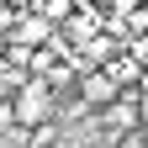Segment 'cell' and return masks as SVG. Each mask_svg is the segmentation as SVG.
Masks as SVG:
<instances>
[{
    "label": "cell",
    "instance_id": "obj_9",
    "mask_svg": "<svg viewBox=\"0 0 148 148\" xmlns=\"http://www.w3.org/2000/svg\"><path fill=\"white\" fill-rule=\"evenodd\" d=\"M0 64H5V37H0Z\"/></svg>",
    "mask_w": 148,
    "mask_h": 148
},
{
    "label": "cell",
    "instance_id": "obj_5",
    "mask_svg": "<svg viewBox=\"0 0 148 148\" xmlns=\"http://www.w3.org/2000/svg\"><path fill=\"white\" fill-rule=\"evenodd\" d=\"M95 32H101V11H90V5H79V11L69 16V37H74V42H90Z\"/></svg>",
    "mask_w": 148,
    "mask_h": 148
},
{
    "label": "cell",
    "instance_id": "obj_8",
    "mask_svg": "<svg viewBox=\"0 0 148 148\" xmlns=\"http://www.w3.org/2000/svg\"><path fill=\"white\" fill-rule=\"evenodd\" d=\"M132 5H138V0H116V11H132Z\"/></svg>",
    "mask_w": 148,
    "mask_h": 148
},
{
    "label": "cell",
    "instance_id": "obj_6",
    "mask_svg": "<svg viewBox=\"0 0 148 148\" xmlns=\"http://www.w3.org/2000/svg\"><path fill=\"white\" fill-rule=\"evenodd\" d=\"M138 127H148V85L138 90Z\"/></svg>",
    "mask_w": 148,
    "mask_h": 148
},
{
    "label": "cell",
    "instance_id": "obj_2",
    "mask_svg": "<svg viewBox=\"0 0 148 148\" xmlns=\"http://www.w3.org/2000/svg\"><path fill=\"white\" fill-rule=\"evenodd\" d=\"M116 95H122V85L111 79L106 69H85V74H79V106H85V111H106Z\"/></svg>",
    "mask_w": 148,
    "mask_h": 148
},
{
    "label": "cell",
    "instance_id": "obj_1",
    "mask_svg": "<svg viewBox=\"0 0 148 148\" xmlns=\"http://www.w3.org/2000/svg\"><path fill=\"white\" fill-rule=\"evenodd\" d=\"M11 122L21 127V132H37V127L53 122V90H48V79H27L11 95Z\"/></svg>",
    "mask_w": 148,
    "mask_h": 148
},
{
    "label": "cell",
    "instance_id": "obj_3",
    "mask_svg": "<svg viewBox=\"0 0 148 148\" xmlns=\"http://www.w3.org/2000/svg\"><path fill=\"white\" fill-rule=\"evenodd\" d=\"M11 37H16V42L11 48H42V42H53V21H48V16L42 11H21V16H11Z\"/></svg>",
    "mask_w": 148,
    "mask_h": 148
},
{
    "label": "cell",
    "instance_id": "obj_7",
    "mask_svg": "<svg viewBox=\"0 0 148 148\" xmlns=\"http://www.w3.org/2000/svg\"><path fill=\"white\" fill-rule=\"evenodd\" d=\"M0 127H16V122H11V101H5V95H0Z\"/></svg>",
    "mask_w": 148,
    "mask_h": 148
},
{
    "label": "cell",
    "instance_id": "obj_4",
    "mask_svg": "<svg viewBox=\"0 0 148 148\" xmlns=\"http://www.w3.org/2000/svg\"><path fill=\"white\" fill-rule=\"evenodd\" d=\"M101 127H111L116 138H132L138 132V90H122V95L101 111Z\"/></svg>",
    "mask_w": 148,
    "mask_h": 148
}]
</instances>
